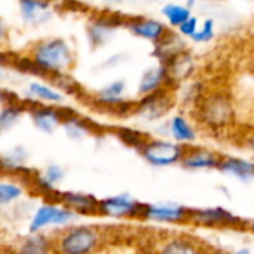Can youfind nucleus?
<instances>
[{
  "instance_id": "obj_14",
  "label": "nucleus",
  "mask_w": 254,
  "mask_h": 254,
  "mask_svg": "<svg viewBox=\"0 0 254 254\" xmlns=\"http://www.w3.org/2000/svg\"><path fill=\"white\" fill-rule=\"evenodd\" d=\"M168 76L167 73V67H155V68H150L149 71L144 73L143 79H141V83H140V92H153L156 91L161 83L164 82V79Z\"/></svg>"
},
{
  "instance_id": "obj_4",
  "label": "nucleus",
  "mask_w": 254,
  "mask_h": 254,
  "mask_svg": "<svg viewBox=\"0 0 254 254\" xmlns=\"http://www.w3.org/2000/svg\"><path fill=\"white\" fill-rule=\"evenodd\" d=\"M98 244V234L89 228H79L68 232L61 240V252L64 253H88Z\"/></svg>"
},
{
  "instance_id": "obj_29",
  "label": "nucleus",
  "mask_w": 254,
  "mask_h": 254,
  "mask_svg": "<svg viewBox=\"0 0 254 254\" xmlns=\"http://www.w3.org/2000/svg\"><path fill=\"white\" fill-rule=\"evenodd\" d=\"M252 231H253V232H254V223H253V225H252Z\"/></svg>"
},
{
  "instance_id": "obj_16",
  "label": "nucleus",
  "mask_w": 254,
  "mask_h": 254,
  "mask_svg": "<svg viewBox=\"0 0 254 254\" xmlns=\"http://www.w3.org/2000/svg\"><path fill=\"white\" fill-rule=\"evenodd\" d=\"M171 131H173L174 137L177 140H182V141H190V140L195 138L193 129L190 128V125L182 116L174 118V121L171 124Z\"/></svg>"
},
{
  "instance_id": "obj_26",
  "label": "nucleus",
  "mask_w": 254,
  "mask_h": 254,
  "mask_svg": "<svg viewBox=\"0 0 254 254\" xmlns=\"http://www.w3.org/2000/svg\"><path fill=\"white\" fill-rule=\"evenodd\" d=\"M124 86V83H113V85H110L109 88H106L101 94H103V97H107V98H115L116 95H119L121 92H122V88Z\"/></svg>"
},
{
  "instance_id": "obj_1",
  "label": "nucleus",
  "mask_w": 254,
  "mask_h": 254,
  "mask_svg": "<svg viewBox=\"0 0 254 254\" xmlns=\"http://www.w3.org/2000/svg\"><path fill=\"white\" fill-rule=\"evenodd\" d=\"M34 60L49 73H57L71 64V52L64 40L55 39L42 43L34 54Z\"/></svg>"
},
{
  "instance_id": "obj_25",
  "label": "nucleus",
  "mask_w": 254,
  "mask_h": 254,
  "mask_svg": "<svg viewBox=\"0 0 254 254\" xmlns=\"http://www.w3.org/2000/svg\"><path fill=\"white\" fill-rule=\"evenodd\" d=\"M180 27V31L183 34H188V36H193L196 33V18H189L186 19L183 24L179 25Z\"/></svg>"
},
{
  "instance_id": "obj_10",
  "label": "nucleus",
  "mask_w": 254,
  "mask_h": 254,
  "mask_svg": "<svg viewBox=\"0 0 254 254\" xmlns=\"http://www.w3.org/2000/svg\"><path fill=\"white\" fill-rule=\"evenodd\" d=\"M158 48L155 51V55L164 63V65H168L176 57H179L183 51V42L180 37H173V39H159L158 40Z\"/></svg>"
},
{
  "instance_id": "obj_3",
  "label": "nucleus",
  "mask_w": 254,
  "mask_h": 254,
  "mask_svg": "<svg viewBox=\"0 0 254 254\" xmlns=\"http://www.w3.org/2000/svg\"><path fill=\"white\" fill-rule=\"evenodd\" d=\"M141 152L144 158L155 165H170L185 156V149L182 146H177L168 141L146 143Z\"/></svg>"
},
{
  "instance_id": "obj_6",
  "label": "nucleus",
  "mask_w": 254,
  "mask_h": 254,
  "mask_svg": "<svg viewBox=\"0 0 254 254\" xmlns=\"http://www.w3.org/2000/svg\"><path fill=\"white\" fill-rule=\"evenodd\" d=\"M190 220L204 225V226H216V228H232L237 226L241 220L240 217L232 216L223 208H210V210H198L192 211Z\"/></svg>"
},
{
  "instance_id": "obj_24",
  "label": "nucleus",
  "mask_w": 254,
  "mask_h": 254,
  "mask_svg": "<svg viewBox=\"0 0 254 254\" xmlns=\"http://www.w3.org/2000/svg\"><path fill=\"white\" fill-rule=\"evenodd\" d=\"M19 110L21 109L16 107L15 104H10V107L3 110V113H1V127H3V129L7 128V125H10L16 119V116L19 115Z\"/></svg>"
},
{
  "instance_id": "obj_19",
  "label": "nucleus",
  "mask_w": 254,
  "mask_h": 254,
  "mask_svg": "<svg viewBox=\"0 0 254 254\" xmlns=\"http://www.w3.org/2000/svg\"><path fill=\"white\" fill-rule=\"evenodd\" d=\"M21 250H22L24 253H43V252L48 250V241H46L43 237L36 235V237L27 240Z\"/></svg>"
},
{
  "instance_id": "obj_9",
  "label": "nucleus",
  "mask_w": 254,
  "mask_h": 254,
  "mask_svg": "<svg viewBox=\"0 0 254 254\" xmlns=\"http://www.w3.org/2000/svg\"><path fill=\"white\" fill-rule=\"evenodd\" d=\"M60 201L83 214H94L98 213V201L91 195L83 193H60Z\"/></svg>"
},
{
  "instance_id": "obj_2",
  "label": "nucleus",
  "mask_w": 254,
  "mask_h": 254,
  "mask_svg": "<svg viewBox=\"0 0 254 254\" xmlns=\"http://www.w3.org/2000/svg\"><path fill=\"white\" fill-rule=\"evenodd\" d=\"M147 205H141L128 196H116L104 199L98 204V214L110 217H144Z\"/></svg>"
},
{
  "instance_id": "obj_13",
  "label": "nucleus",
  "mask_w": 254,
  "mask_h": 254,
  "mask_svg": "<svg viewBox=\"0 0 254 254\" xmlns=\"http://www.w3.org/2000/svg\"><path fill=\"white\" fill-rule=\"evenodd\" d=\"M129 28L141 36V37H147V39H153V40H159L165 36V27L158 22V21H152V19H138L135 22H132L129 25Z\"/></svg>"
},
{
  "instance_id": "obj_27",
  "label": "nucleus",
  "mask_w": 254,
  "mask_h": 254,
  "mask_svg": "<svg viewBox=\"0 0 254 254\" xmlns=\"http://www.w3.org/2000/svg\"><path fill=\"white\" fill-rule=\"evenodd\" d=\"M61 177V170H58V168H51L49 171H48V180L49 182H55L57 179H60Z\"/></svg>"
},
{
  "instance_id": "obj_18",
  "label": "nucleus",
  "mask_w": 254,
  "mask_h": 254,
  "mask_svg": "<svg viewBox=\"0 0 254 254\" xmlns=\"http://www.w3.org/2000/svg\"><path fill=\"white\" fill-rule=\"evenodd\" d=\"M118 135L121 137V140L124 143H127L128 146H132V147H138V149H143L146 146V140H144V134H140L134 129H129V128H121L118 131Z\"/></svg>"
},
{
  "instance_id": "obj_21",
  "label": "nucleus",
  "mask_w": 254,
  "mask_h": 254,
  "mask_svg": "<svg viewBox=\"0 0 254 254\" xmlns=\"http://www.w3.org/2000/svg\"><path fill=\"white\" fill-rule=\"evenodd\" d=\"M164 252L165 253H193V252H196V249L190 243L176 240V241H171L168 246H165Z\"/></svg>"
},
{
  "instance_id": "obj_12",
  "label": "nucleus",
  "mask_w": 254,
  "mask_h": 254,
  "mask_svg": "<svg viewBox=\"0 0 254 254\" xmlns=\"http://www.w3.org/2000/svg\"><path fill=\"white\" fill-rule=\"evenodd\" d=\"M222 171L234 174L241 179H249L254 176V162L243 161V159H235V158H225L220 161L219 167Z\"/></svg>"
},
{
  "instance_id": "obj_5",
  "label": "nucleus",
  "mask_w": 254,
  "mask_h": 254,
  "mask_svg": "<svg viewBox=\"0 0 254 254\" xmlns=\"http://www.w3.org/2000/svg\"><path fill=\"white\" fill-rule=\"evenodd\" d=\"M202 119L213 127H223L232 118V107L225 97L216 95L210 100H205L201 109Z\"/></svg>"
},
{
  "instance_id": "obj_11",
  "label": "nucleus",
  "mask_w": 254,
  "mask_h": 254,
  "mask_svg": "<svg viewBox=\"0 0 254 254\" xmlns=\"http://www.w3.org/2000/svg\"><path fill=\"white\" fill-rule=\"evenodd\" d=\"M220 158L216 153L207 152V150H193L190 155L183 156V164L188 168H211L219 167Z\"/></svg>"
},
{
  "instance_id": "obj_22",
  "label": "nucleus",
  "mask_w": 254,
  "mask_h": 254,
  "mask_svg": "<svg viewBox=\"0 0 254 254\" xmlns=\"http://www.w3.org/2000/svg\"><path fill=\"white\" fill-rule=\"evenodd\" d=\"M21 195V189L15 185H7L3 183L0 188V201L1 204H6L7 201H12L15 198H18Z\"/></svg>"
},
{
  "instance_id": "obj_28",
  "label": "nucleus",
  "mask_w": 254,
  "mask_h": 254,
  "mask_svg": "<svg viewBox=\"0 0 254 254\" xmlns=\"http://www.w3.org/2000/svg\"><path fill=\"white\" fill-rule=\"evenodd\" d=\"M250 149L254 152V135L252 137V140H250Z\"/></svg>"
},
{
  "instance_id": "obj_20",
  "label": "nucleus",
  "mask_w": 254,
  "mask_h": 254,
  "mask_svg": "<svg viewBox=\"0 0 254 254\" xmlns=\"http://www.w3.org/2000/svg\"><path fill=\"white\" fill-rule=\"evenodd\" d=\"M31 92L42 98V100H48V101H61V95L54 92L52 89H49L48 86H43V85H39V83H33L31 85Z\"/></svg>"
},
{
  "instance_id": "obj_23",
  "label": "nucleus",
  "mask_w": 254,
  "mask_h": 254,
  "mask_svg": "<svg viewBox=\"0 0 254 254\" xmlns=\"http://www.w3.org/2000/svg\"><path fill=\"white\" fill-rule=\"evenodd\" d=\"M213 27H214L213 21H205L204 28H202L201 31H196V33L193 34V40H196V42H207V40H211L213 36H214Z\"/></svg>"
},
{
  "instance_id": "obj_17",
  "label": "nucleus",
  "mask_w": 254,
  "mask_h": 254,
  "mask_svg": "<svg viewBox=\"0 0 254 254\" xmlns=\"http://www.w3.org/2000/svg\"><path fill=\"white\" fill-rule=\"evenodd\" d=\"M162 12L167 15V18L170 19V22H171L173 25H180V24H183L186 19L190 18V12H189L186 7L179 6V4H167V6L162 9Z\"/></svg>"
},
{
  "instance_id": "obj_7",
  "label": "nucleus",
  "mask_w": 254,
  "mask_h": 254,
  "mask_svg": "<svg viewBox=\"0 0 254 254\" xmlns=\"http://www.w3.org/2000/svg\"><path fill=\"white\" fill-rule=\"evenodd\" d=\"M73 217H74V213H71V211H67L64 208H57L54 205H45L36 213V216H34V219H33V222L30 225V231L36 232V231H39L40 228H43L46 225L67 223Z\"/></svg>"
},
{
  "instance_id": "obj_15",
  "label": "nucleus",
  "mask_w": 254,
  "mask_h": 254,
  "mask_svg": "<svg viewBox=\"0 0 254 254\" xmlns=\"http://www.w3.org/2000/svg\"><path fill=\"white\" fill-rule=\"evenodd\" d=\"M33 115H34L36 125L46 132H51L57 127V124L61 121L58 110L51 109V107H39L34 110Z\"/></svg>"
},
{
  "instance_id": "obj_8",
  "label": "nucleus",
  "mask_w": 254,
  "mask_h": 254,
  "mask_svg": "<svg viewBox=\"0 0 254 254\" xmlns=\"http://www.w3.org/2000/svg\"><path fill=\"white\" fill-rule=\"evenodd\" d=\"M192 211L179 205H147L146 219L156 222H183L190 220Z\"/></svg>"
}]
</instances>
